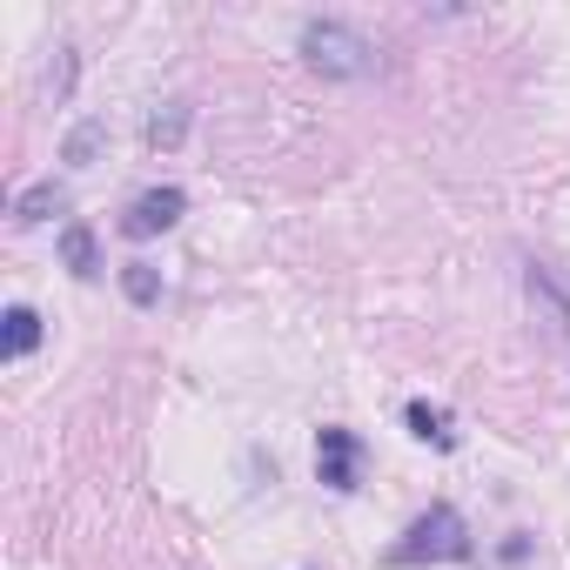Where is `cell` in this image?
<instances>
[{
	"label": "cell",
	"instance_id": "obj_1",
	"mask_svg": "<svg viewBox=\"0 0 570 570\" xmlns=\"http://www.w3.org/2000/svg\"><path fill=\"white\" fill-rule=\"evenodd\" d=\"M470 523L456 503H430L423 517H410V530L383 550L390 570H416V563H470Z\"/></svg>",
	"mask_w": 570,
	"mask_h": 570
},
{
	"label": "cell",
	"instance_id": "obj_2",
	"mask_svg": "<svg viewBox=\"0 0 570 570\" xmlns=\"http://www.w3.org/2000/svg\"><path fill=\"white\" fill-rule=\"evenodd\" d=\"M303 61H309L316 75H330V81H363V75L376 68V48H370V35L350 28V21H309V28H303Z\"/></svg>",
	"mask_w": 570,
	"mask_h": 570
},
{
	"label": "cell",
	"instance_id": "obj_3",
	"mask_svg": "<svg viewBox=\"0 0 570 570\" xmlns=\"http://www.w3.org/2000/svg\"><path fill=\"white\" fill-rule=\"evenodd\" d=\"M316 476H323V490L350 497L363 483V436L343 430V423H323L316 430Z\"/></svg>",
	"mask_w": 570,
	"mask_h": 570
},
{
	"label": "cell",
	"instance_id": "obj_4",
	"mask_svg": "<svg viewBox=\"0 0 570 570\" xmlns=\"http://www.w3.org/2000/svg\"><path fill=\"white\" fill-rule=\"evenodd\" d=\"M181 215H188V195L168 181V188H148V195H135V202H128L121 235H128V242H148V235H168Z\"/></svg>",
	"mask_w": 570,
	"mask_h": 570
},
{
	"label": "cell",
	"instance_id": "obj_5",
	"mask_svg": "<svg viewBox=\"0 0 570 570\" xmlns=\"http://www.w3.org/2000/svg\"><path fill=\"white\" fill-rule=\"evenodd\" d=\"M61 262H68L75 282H95V275H101V242H95L88 222H68V228H61Z\"/></svg>",
	"mask_w": 570,
	"mask_h": 570
},
{
	"label": "cell",
	"instance_id": "obj_6",
	"mask_svg": "<svg viewBox=\"0 0 570 570\" xmlns=\"http://www.w3.org/2000/svg\"><path fill=\"white\" fill-rule=\"evenodd\" d=\"M403 423H410V436H416V443H436V450H456V430H450V416H443L436 403H423V396H416V403L403 410Z\"/></svg>",
	"mask_w": 570,
	"mask_h": 570
},
{
	"label": "cell",
	"instance_id": "obj_7",
	"mask_svg": "<svg viewBox=\"0 0 570 570\" xmlns=\"http://www.w3.org/2000/svg\"><path fill=\"white\" fill-rule=\"evenodd\" d=\"M35 350H41V316H35L28 303H14V309H8V343H0V356L21 363V356H35Z\"/></svg>",
	"mask_w": 570,
	"mask_h": 570
},
{
	"label": "cell",
	"instance_id": "obj_8",
	"mask_svg": "<svg viewBox=\"0 0 570 570\" xmlns=\"http://www.w3.org/2000/svg\"><path fill=\"white\" fill-rule=\"evenodd\" d=\"M121 289H128L135 309H155V303H161V275H155V262H128V268H121Z\"/></svg>",
	"mask_w": 570,
	"mask_h": 570
},
{
	"label": "cell",
	"instance_id": "obj_9",
	"mask_svg": "<svg viewBox=\"0 0 570 570\" xmlns=\"http://www.w3.org/2000/svg\"><path fill=\"white\" fill-rule=\"evenodd\" d=\"M181 135H188V108H181V101H168L161 115H148V141H155V148H175Z\"/></svg>",
	"mask_w": 570,
	"mask_h": 570
},
{
	"label": "cell",
	"instance_id": "obj_10",
	"mask_svg": "<svg viewBox=\"0 0 570 570\" xmlns=\"http://www.w3.org/2000/svg\"><path fill=\"white\" fill-rule=\"evenodd\" d=\"M55 208H61V188H55V181H41V188H28V195L14 202V222L28 228V222H48Z\"/></svg>",
	"mask_w": 570,
	"mask_h": 570
},
{
	"label": "cell",
	"instance_id": "obj_11",
	"mask_svg": "<svg viewBox=\"0 0 570 570\" xmlns=\"http://www.w3.org/2000/svg\"><path fill=\"white\" fill-rule=\"evenodd\" d=\"M95 148H101V121H81V128L68 135V148H61V155H68L75 168H88V161H95Z\"/></svg>",
	"mask_w": 570,
	"mask_h": 570
}]
</instances>
